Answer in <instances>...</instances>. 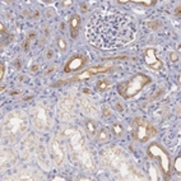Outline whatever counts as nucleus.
<instances>
[{"mask_svg":"<svg viewBox=\"0 0 181 181\" xmlns=\"http://www.w3.org/2000/svg\"><path fill=\"white\" fill-rule=\"evenodd\" d=\"M135 4H139V5H144V6H152L156 4V0H148V1H133Z\"/></svg>","mask_w":181,"mask_h":181,"instance_id":"nucleus-16","label":"nucleus"},{"mask_svg":"<svg viewBox=\"0 0 181 181\" xmlns=\"http://www.w3.org/2000/svg\"><path fill=\"white\" fill-rule=\"evenodd\" d=\"M37 69H38V65H34V67L32 68V72H33V73H36V72H37Z\"/></svg>","mask_w":181,"mask_h":181,"instance_id":"nucleus-26","label":"nucleus"},{"mask_svg":"<svg viewBox=\"0 0 181 181\" xmlns=\"http://www.w3.org/2000/svg\"><path fill=\"white\" fill-rule=\"evenodd\" d=\"M151 82H152V79L149 78L148 75L139 73V74L133 75L130 79H128V81L119 83V84H117V90H119V93L121 95L123 98L129 100V98H131V97L137 96L138 93Z\"/></svg>","mask_w":181,"mask_h":181,"instance_id":"nucleus-2","label":"nucleus"},{"mask_svg":"<svg viewBox=\"0 0 181 181\" xmlns=\"http://www.w3.org/2000/svg\"><path fill=\"white\" fill-rule=\"evenodd\" d=\"M170 59H171V61L176 62L177 60H179V54H177L176 51H172V53H171V55H170Z\"/></svg>","mask_w":181,"mask_h":181,"instance_id":"nucleus-18","label":"nucleus"},{"mask_svg":"<svg viewBox=\"0 0 181 181\" xmlns=\"http://www.w3.org/2000/svg\"><path fill=\"white\" fill-rule=\"evenodd\" d=\"M86 128H87V130H88V133L90 135L96 134V131H97L96 130V125L92 120H86Z\"/></svg>","mask_w":181,"mask_h":181,"instance_id":"nucleus-12","label":"nucleus"},{"mask_svg":"<svg viewBox=\"0 0 181 181\" xmlns=\"http://www.w3.org/2000/svg\"><path fill=\"white\" fill-rule=\"evenodd\" d=\"M81 10H82L83 13L88 12V10H89V6H88V4H86V3H82V4H81Z\"/></svg>","mask_w":181,"mask_h":181,"instance_id":"nucleus-20","label":"nucleus"},{"mask_svg":"<svg viewBox=\"0 0 181 181\" xmlns=\"http://www.w3.org/2000/svg\"><path fill=\"white\" fill-rule=\"evenodd\" d=\"M96 138H97V140H98L100 143H106V142L109 140V138H110V131L107 130L106 128H102L101 130H98Z\"/></svg>","mask_w":181,"mask_h":181,"instance_id":"nucleus-10","label":"nucleus"},{"mask_svg":"<svg viewBox=\"0 0 181 181\" xmlns=\"http://www.w3.org/2000/svg\"><path fill=\"white\" fill-rule=\"evenodd\" d=\"M95 12L87 24L89 43L102 51H115L135 38L137 26L133 18L110 6Z\"/></svg>","mask_w":181,"mask_h":181,"instance_id":"nucleus-1","label":"nucleus"},{"mask_svg":"<svg viewBox=\"0 0 181 181\" xmlns=\"http://www.w3.org/2000/svg\"><path fill=\"white\" fill-rule=\"evenodd\" d=\"M173 168L177 173H181V157L177 156L176 159H175V163H173Z\"/></svg>","mask_w":181,"mask_h":181,"instance_id":"nucleus-14","label":"nucleus"},{"mask_svg":"<svg viewBox=\"0 0 181 181\" xmlns=\"http://www.w3.org/2000/svg\"><path fill=\"white\" fill-rule=\"evenodd\" d=\"M27 119L23 114H13L8 116L4 123V137L8 139H15L26 130Z\"/></svg>","mask_w":181,"mask_h":181,"instance_id":"nucleus-4","label":"nucleus"},{"mask_svg":"<svg viewBox=\"0 0 181 181\" xmlns=\"http://www.w3.org/2000/svg\"><path fill=\"white\" fill-rule=\"evenodd\" d=\"M111 129H112V133H114L115 137H121V135H123V133H124L123 126H121V125H119V124H114Z\"/></svg>","mask_w":181,"mask_h":181,"instance_id":"nucleus-13","label":"nucleus"},{"mask_svg":"<svg viewBox=\"0 0 181 181\" xmlns=\"http://www.w3.org/2000/svg\"><path fill=\"white\" fill-rule=\"evenodd\" d=\"M115 107H116V109H117V111H119V112H123V106H121L120 105V103H115Z\"/></svg>","mask_w":181,"mask_h":181,"instance_id":"nucleus-22","label":"nucleus"},{"mask_svg":"<svg viewBox=\"0 0 181 181\" xmlns=\"http://www.w3.org/2000/svg\"><path fill=\"white\" fill-rule=\"evenodd\" d=\"M28 45H29V40H27L26 38V41H24V43H23V48H24V51H28Z\"/></svg>","mask_w":181,"mask_h":181,"instance_id":"nucleus-21","label":"nucleus"},{"mask_svg":"<svg viewBox=\"0 0 181 181\" xmlns=\"http://www.w3.org/2000/svg\"><path fill=\"white\" fill-rule=\"evenodd\" d=\"M143 58H144L145 64H147L151 69H153V70H162L163 62L157 59V55H156V48H153V47L145 48L144 54H143Z\"/></svg>","mask_w":181,"mask_h":181,"instance_id":"nucleus-6","label":"nucleus"},{"mask_svg":"<svg viewBox=\"0 0 181 181\" xmlns=\"http://www.w3.org/2000/svg\"><path fill=\"white\" fill-rule=\"evenodd\" d=\"M110 110L109 109H105V110H103V115H105V116H110Z\"/></svg>","mask_w":181,"mask_h":181,"instance_id":"nucleus-24","label":"nucleus"},{"mask_svg":"<svg viewBox=\"0 0 181 181\" xmlns=\"http://www.w3.org/2000/svg\"><path fill=\"white\" fill-rule=\"evenodd\" d=\"M111 87V83L110 81H107V79H101L98 81V83L96 84V89L98 90V92H105Z\"/></svg>","mask_w":181,"mask_h":181,"instance_id":"nucleus-11","label":"nucleus"},{"mask_svg":"<svg viewBox=\"0 0 181 181\" xmlns=\"http://www.w3.org/2000/svg\"><path fill=\"white\" fill-rule=\"evenodd\" d=\"M56 42H58V46H59V48H60L61 51H65V50H67V42L64 41V38H62V37H59Z\"/></svg>","mask_w":181,"mask_h":181,"instance_id":"nucleus-15","label":"nucleus"},{"mask_svg":"<svg viewBox=\"0 0 181 181\" xmlns=\"http://www.w3.org/2000/svg\"><path fill=\"white\" fill-rule=\"evenodd\" d=\"M131 126H133L131 138L135 142L144 143V142H148L149 139L157 134L156 128L152 126V124L149 121L142 119V117H135V119L131 120Z\"/></svg>","mask_w":181,"mask_h":181,"instance_id":"nucleus-3","label":"nucleus"},{"mask_svg":"<svg viewBox=\"0 0 181 181\" xmlns=\"http://www.w3.org/2000/svg\"><path fill=\"white\" fill-rule=\"evenodd\" d=\"M87 64V58L83 55H73V56L67 61L64 67V72L65 73H70V72H76L79 69H82L84 65Z\"/></svg>","mask_w":181,"mask_h":181,"instance_id":"nucleus-7","label":"nucleus"},{"mask_svg":"<svg viewBox=\"0 0 181 181\" xmlns=\"http://www.w3.org/2000/svg\"><path fill=\"white\" fill-rule=\"evenodd\" d=\"M53 151H54V158L55 161H56V163H61L62 161V157H64V153H62V151L60 149V145H59L56 142H54L53 144Z\"/></svg>","mask_w":181,"mask_h":181,"instance_id":"nucleus-9","label":"nucleus"},{"mask_svg":"<svg viewBox=\"0 0 181 181\" xmlns=\"http://www.w3.org/2000/svg\"><path fill=\"white\" fill-rule=\"evenodd\" d=\"M53 55H54V51L53 50L47 51V58H53Z\"/></svg>","mask_w":181,"mask_h":181,"instance_id":"nucleus-25","label":"nucleus"},{"mask_svg":"<svg viewBox=\"0 0 181 181\" xmlns=\"http://www.w3.org/2000/svg\"><path fill=\"white\" fill-rule=\"evenodd\" d=\"M79 26H81V17L78 14H73L69 19V29H70L72 38H76L79 33Z\"/></svg>","mask_w":181,"mask_h":181,"instance_id":"nucleus-8","label":"nucleus"},{"mask_svg":"<svg viewBox=\"0 0 181 181\" xmlns=\"http://www.w3.org/2000/svg\"><path fill=\"white\" fill-rule=\"evenodd\" d=\"M4 73H5V65H4V62H1V67H0V79L4 78Z\"/></svg>","mask_w":181,"mask_h":181,"instance_id":"nucleus-19","label":"nucleus"},{"mask_svg":"<svg viewBox=\"0 0 181 181\" xmlns=\"http://www.w3.org/2000/svg\"><path fill=\"white\" fill-rule=\"evenodd\" d=\"M147 26L149 27V28H152V29H157V28L161 27V23L157 22V20H153V22H148Z\"/></svg>","mask_w":181,"mask_h":181,"instance_id":"nucleus-17","label":"nucleus"},{"mask_svg":"<svg viewBox=\"0 0 181 181\" xmlns=\"http://www.w3.org/2000/svg\"><path fill=\"white\" fill-rule=\"evenodd\" d=\"M180 12H181V6L179 5V6L176 8V10H175V14H176L177 17H180Z\"/></svg>","mask_w":181,"mask_h":181,"instance_id":"nucleus-23","label":"nucleus"},{"mask_svg":"<svg viewBox=\"0 0 181 181\" xmlns=\"http://www.w3.org/2000/svg\"><path fill=\"white\" fill-rule=\"evenodd\" d=\"M147 154H148L149 158L158 161L162 172L165 173V177L168 179L171 162H170V157H168V154H167V152L165 149H163L161 145H158L157 143H152V144H149L148 148H147Z\"/></svg>","mask_w":181,"mask_h":181,"instance_id":"nucleus-5","label":"nucleus"},{"mask_svg":"<svg viewBox=\"0 0 181 181\" xmlns=\"http://www.w3.org/2000/svg\"><path fill=\"white\" fill-rule=\"evenodd\" d=\"M62 5H72V1H64Z\"/></svg>","mask_w":181,"mask_h":181,"instance_id":"nucleus-27","label":"nucleus"}]
</instances>
